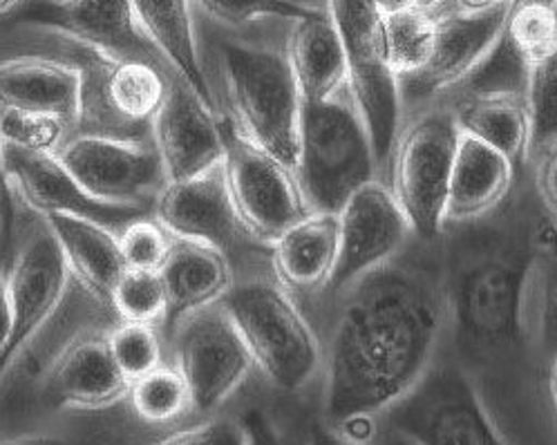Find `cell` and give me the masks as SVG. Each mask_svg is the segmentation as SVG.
<instances>
[{
    "label": "cell",
    "mask_w": 557,
    "mask_h": 445,
    "mask_svg": "<svg viewBox=\"0 0 557 445\" xmlns=\"http://www.w3.org/2000/svg\"><path fill=\"white\" fill-rule=\"evenodd\" d=\"M327 360L325 419L381 417L432 366L446 327V285L425 269H374L345 292Z\"/></svg>",
    "instance_id": "6da1fadb"
},
{
    "label": "cell",
    "mask_w": 557,
    "mask_h": 445,
    "mask_svg": "<svg viewBox=\"0 0 557 445\" xmlns=\"http://www.w3.org/2000/svg\"><path fill=\"white\" fill-rule=\"evenodd\" d=\"M533 235V233H531ZM488 237L457 260L446 285V322L470 362L504 358L531 338L529 280L533 239Z\"/></svg>",
    "instance_id": "7a4b0ae2"
},
{
    "label": "cell",
    "mask_w": 557,
    "mask_h": 445,
    "mask_svg": "<svg viewBox=\"0 0 557 445\" xmlns=\"http://www.w3.org/2000/svg\"><path fill=\"white\" fill-rule=\"evenodd\" d=\"M376 154L349 88L325 101H302L296 182L309 211L336 213L374 180Z\"/></svg>",
    "instance_id": "3957f363"
},
{
    "label": "cell",
    "mask_w": 557,
    "mask_h": 445,
    "mask_svg": "<svg viewBox=\"0 0 557 445\" xmlns=\"http://www.w3.org/2000/svg\"><path fill=\"white\" fill-rule=\"evenodd\" d=\"M243 336L253 366L285 392L302 390L321 366V345L283 287L264 280L233 285L218 302Z\"/></svg>",
    "instance_id": "277c9868"
},
{
    "label": "cell",
    "mask_w": 557,
    "mask_h": 445,
    "mask_svg": "<svg viewBox=\"0 0 557 445\" xmlns=\"http://www.w3.org/2000/svg\"><path fill=\"white\" fill-rule=\"evenodd\" d=\"M222 70L233 124L292 171L298 159L302 97L287 57L226 44Z\"/></svg>",
    "instance_id": "5b68a950"
},
{
    "label": "cell",
    "mask_w": 557,
    "mask_h": 445,
    "mask_svg": "<svg viewBox=\"0 0 557 445\" xmlns=\"http://www.w3.org/2000/svg\"><path fill=\"white\" fill-rule=\"evenodd\" d=\"M385 428L414 445H510L491 421L461 362H434L417 385L387 408Z\"/></svg>",
    "instance_id": "8992f818"
},
{
    "label": "cell",
    "mask_w": 557,
    "mask_h": 445,
    "mask_svg": "<svg viewBox=\"0 0 557 445\" xmlns=\"http://www.w3.org/2000/svg\"><path fill=\"white\" fill-rule=\"evenodd\" d=\"M461 131L450 110H430L399 133L392 148V184L396 205L406 213L412 235L423 242L446 226V199Z\"/></svg>",
    "instance_id": "52a82bcc"
},
{
    "label": "cell",
    "mask_w": 557,
    "mask_h": 445,
    "mask_svg": "<svg viewBox=\"0 0 557 445\" xmlns=\"http://www.w3.org/2000/svg\"><path fill=\"white\" fill-rule=\"evenodd\" d=\"M347 61V88L361 112L376 161H387L399 137L401 86L387 65L383 16L372 0H325Z\"/></svg>",
    "instance_id": "ba28073f"
},
{
    "label": "cell",
    "mask_w": 557,
    "mask_h": 445,
    "mask_svg": "<svg viewBox=\"0 0 557 445\" xmlns=\"http://www.w3.org/2000/svg\"><path fill=\"white\" fill-rule=\"evenodd\" d=\"M224 177L237 222L256 239L273 245L292 224L311 213L296 175L281 159L253 144L233 121L222 119Z\"/></svg>",
    "instance_id": "9c48e42d"
},
{
    "label": "cell",
    "mask_w": 557,
    "mask_h": 445,
    "mask_svg": "<svg viewBox=\"0 0 557 445\" xmlns=\"http://www.w3.org/2000/svg\"><path fill=\"white\" fill-rule=\"evenodd\" d=\"M54 154L84 190L106 205L154 207L169 184L154 144L141 139L78 133Z\"/></svg>",
    "instance_id": "30bf717a"
},
{
    "label": "cell",
    "mask_w": 557,
    "mask_h": 445,
    "mask_svg": "<svg viewBox=\"0 0 557 445\" xmlns=\"http://www.w3.org/2000/svg\"><path fill=\"white\" fill-rule=\"evenodd\" d=\"M175 368L184 376L193 410L209 415L243 385L251 354L220 305L188 316L175 332Z\"/></svg>",
    "instance_id": "8fae6325"
},
{
    "label": "cell",
    "mask_w": 557,
    "mask_h": 445,
    "mask_svg": "<svg viewBox=\"0 0 557 445\" xmlns=\"http://www.w3.org/2000/svg\"><path fill=\"white\" fill-rule=\"evenodd\" d=\"M408 235L410 222L389 186L376 180L363 184L338 211V258L327 292L345 294L358 280L392 262Z\"/></svg>",
    "instance_id": "7c38bea8"
},
{
    "label": "cell",
    "mask_w": 557,
    "mask_h": 445,
    "mask_svg": "<svg viewBox=\"0 0 557 445\" xmlns=\"http://www.w3.org/2000/svg\"><path fill=\"white\" fill-rule=\"evenodd\" d=\"M508 3L484 10H455L436 16L434 48L425 67L399 81L401 99L432 97L455 88L480 70L499 46L506 25Z\"/></svg>",
    "instance_id": "4fadbf2b"
},
{
    "label": "cell",
    "mask_w": 557,
    "mask_h": 445,
    "mask_svg": "<svg viewBox=\"0 0 557 445\" xmlns=\"http://www.w3.org/2000/svg\"><path fill=\"white\" fill-rule=\"evenodd\" d=\"M3 157L14 195L44 218L74 215L112 231L116 226L124 228L131 222L150 215L152 211L150 207L106 205V201L92 197L67 173L57 154L29 152L5 144Z\"/></svg>",
    "instance_id": "5bb4252c"
},
{
    "label": "cell",
    "mask_w": 557,
    "mask_h": 445,
    "mask_svg": "<svg viewBox=\"0 0 557 445\" xmlns=\"http://www.w3.org/2000/svg\"><path fill=\"white\" fill-rule=\"evenodd\" d=\"M67 282L70 273L50 228L34 233L14 258L8 277L12 330L10 341L0 354V381L36 332L57 311Z\"/></svg>",
    "instance_id": "9a60e30c"
},
{
    "label": "cell",
    "mask_w": 557,
    "mask_h": 445,
    "mask_svg": "<svg viewBox=\"0 0 557 445\" xmlns=\"http://www.w3.org/2000/svg\"><path fill=\"white\" fill-rule=\"evenodd\" d=\"M150 126L169 182L197 177L224 161L222 119L182 78L169 84L166 99Z\"/></svg>",
    "instance_id": "2e32d148"
},
{
    "label": "cell",
    "mask_w": 557,
    "mask_h": 445,
    "mask_svg": "<svg viewBox=\"0 0 557 445\" xmlns=\"http://www.w3.org/2000/svg\"><path fill=\"white\" fill-rule=\"evenodd\" d=\"M18 21L54 29L112 61L154 63L159 57L137 29L131 0H46L25 10Z\"/></svg>",
    "instance_id": "e0dca14e"
},
{
    "label": "cell",
    "mask_w": 557,
    "mask_h": 445,
    "mask_svg": "<svg viewBox=\"0 0 557 445\" xmlns=\"http://www.w3.org/2000/svg\"><path fill=\"white\" fill-rule=\"evenodd\" d=\"M152 211L175 239L200 242L224 254L243 228L231 205L222 164L184 182H169L159 190Z\"/></svg>",
    "instance_id": "ac0fdd59"
},
{
    "label": "cell",
    "mask_w": 557,
    "mask_h": 445,
    "mask_svg": "<svg viewBox=\"0 0 557 445\" xmlns=\"http://www.w3.org/2000/svg\"><path fill=\"white\" fill-rule=\"evenodd\" d=\"M166 289L164 336L173 338L182 322L195 311L218 305L231 285V264L224 251L200 242L173 239L171 254L159 269Z\"/></svg>",
    "instance_id": "d6986e66"
},
{
    "label": "cell",
    "mask_w": 557,
    "mask_h": 445,
    "mask_svg": "<svg viewBox=\"0 0 557 445\" xmlns=\"http://www.w3.org/2000/svg\"><path fill=\"white\" fill-rule=\"evenodd\" d=\"M515 164L491 146L461 133L446 199V226L493 213L512 186Z\"/></svg>",
    "instance_id": "ffe728a7"
},
{
    "label": "cell",
    "mask_w": 557,
    "mask_h": 445,
    "mask_svg": "<svg viewBox=\"0 0 557 445\" xmlns=\"http://www.w3.org/2000/svg\"><path fill=\"white\" fill-rule=\"evenodd\" d=\"M287 61L302 101H325L347 88V61L327 8L294 21Z\"/></svg>",
    "instance_id": "44dd1931"
},
{
    "label": "cell",
    "mask_w": 557,
    "mask_h": 445,
    "mask_svg": "<svg viewBox=\"0 0 557 445\" xmlns=\"http://www.w3.org/2000/svg\"><path fill=\"white\" fill-rule=\"evenodd\" d=\"M82 74L76 65L50 59L0 61V108L44 112L76 124Z\"/></svg>",
    "instance_id": "7402d4cb"
},
{
    "label": "cell",
    "mask_w": 557,
    "mask_h": 445,
    "mask_svg": "<svg viewBox=\"0 0 557 445\" xmlns=\"http://www.w3.org/2000/svg\"><path fill=\"white\" fill-rule=\"evenodd\" d=\"M131 390L116 368L108 338H84L70 345L52 370L48 392L67 408L97 410L112 406Z\"/></svg>",
    "instance_id": "603a6c76"
},
{
    "label": "cell",
    "mask_w": 557,
    "mask_h": 445,
    "mask_svg": "<svg viewBox=\"0 0 557 445\" xmlns=\"http://www.w3.org/2000/svg\"><path fill=\"white\" fill-rule=\"evenodd\" d=\"M48 228L54 235L70 277L78 280L86 292L110 305L126 260L119 237L110 228L74 215H50Z\"/></svg>",
    "instance_id": "cb8c5ba5"
},
{
    "label": "cell",
    "mask_w": 557,
    "mask_h": 445,
    "mask_svg": "<svg viewBox=\"0 0 557 445\" xmlns=\"http://www.w3.org/2000/svg\"><path fill=\"white\" fill-rule=\"evenodd\" d=\"M271 247L273 269L287 289H327L338 258V215L311 211Z\"/></svg>",
    "instance_id": "d4e9b609"
},
{
    "label": "cell",
    "mask_w": 557,
    "mask_h": 445,
    "mask_svg": "<svg viewBox=\"0 0 557 445\" xmlns=\"http://www.w3.org/2000/svg\"><path fill=\"white\" fill-rule=\"evenodd\" d=\"M193 0H131L137 29L184 84L213 106L211 86L197 57L193 29Z\"/></svg>",
    "instance_id": "484cf974"
},
{
    "label": "cell",
    "mask_w": 557,
    "mask_h": 445,
    "mask_svg": "<svg viewBox=\"0 0 557 445\" xmlns=\"http://www.w3.org/2000/svg\"><path fill=\"white\" fill-rule=\"evenodd\" d=\"M459 131L508 157L517 166L529 154V114L520 92H474L457 110Z\"/></svg>",
    "instance_id": "4316f807"
},
{
    "label": "cell",
    "mask_w": 557,
    "mask_h": 445,
    "mask_svg": "<svg viewBox=\"0 0 557 445\" xmlns=\"http://www.w3.org/2000/svg\"><path fill=\"white\" fill-rule=\"evenodd\" d=\"M529 325L544 349L557 354V224L533 231Z\"/></svg>",
    "instance_id": "83f0119b"
},
{
    "label": "cell",
    "mask_w": 557,
    "mask_h": 445,
    "mask_svg": "<svg viewBox=\"0 0 557 445\" xmlns=\"http://www.w3.org/2000/svg\"><path fill=\"white\" fill-rule=\"evenodd\" d=\"M436 16L428 8H412L399 14L383 16L385 59L399 81L419 74L434 48Z\"/></svg>",
    "instance_id": "f1b7e54d"
},
{
    "label": "cell",
    "mask_w": 557,
    "mask_h": 445,
    "mask_svg": "<svg viewBox=\"0 0 557 445\" xmlns=\"http://www.w3.org/2000/svg\"><path fill=\"white\" fill-rule=\"evenodd\" d=\"M128 396L135 415L146 423H171L193 408L184 376L166 366L133 381Z\"/></svg>",
    "instance_id": "f546056e"
},
{
    "label": "cell",
    "mask_w": 557,
    "mask_h": 445,
    "mask_svg": "<svg viewBox=\"0 0 557 445\" xmlns=\"http://www.w3.org/2000/svg\"><path fill=\"white\" fill-rule=\"evenodd\" d=\"M110 307L124 322H144L154 325L166 316V289L159 271L126 269L119 277L110 298Z\"/></svg>",
    "instance_id": "4dcf8cb0"
},
{
    "label": "cell",
    "mask_w": 557,
    "mask_h": 445,
    "mask_svg": "<svg viewBox=\"0 0 557 445\" xmlns=\"http://www.w3.org/2000/svg\"><path fill=\"white\" fill-rule=\"evenodd\" d=\"M524 103L529 114V154L557 144V59L529 70Z\"/></svg>",
    "instance_id": "1f68e13d"
},
{
    "label": "cell",
    "mask_w": 557,
    "mask_h": 445,
    "mask_svg": "<svg viewBox=\"0 0 557 445\" xmlns=\"http://www.w3.org/2000/svg\"><path fill=\"white\" fill-rule=\"evenodd\" d=\"M65 128V121L52 114L0 108V137L21 150L54 154L63 146Z\"/></svg>",
    "instance_id": "d6a6232c"
},
{
    "label": "cell",
    "mask_w": 557,
    "mask_h": 445,
    "mask_svg": "<svg viewBox=\"0 0 557 445\" xmlns=\"http://www.w3.org/2000/svg\"><path fill=\"white\" fill-rule=\"evenodd\" d=\"M108 345L116 368L128 379V383L150 374L162 366V345L152 325L144 322H122L110 336Z\"/></svg>",
    "instance_id": "836d02e7"
},
{
    "label": "cell",
    "mask_w": 557,
    "mask_h": 445,
    "mask_svg": "<svg viewBox=\"0 0 557 445\" xmlns=\"http://www.w3.org/2000/svg\"><path fill=\"white\" fill-rule=\"evenodd\" d=\"M173 239L175 237L162 224L146 215L124 226V233L119 235V245H122L128 269L159 271L171 254Z\"/></svg>",
    "instance_id": "e575fe53"
},
{
    "label": "cell",
    "mask_w": 557,
    "mask_h": 445,
    "mask_svg": "<svg viewBox=\"0 0 557 445\" xmlns=\"http://www.w3.org/2000/svg\"><path fill=\"white\" fill-rule=\"evenodd\" d=\"M193 3L213 21L228 27H243L260 18L296 21L311 10H318L289 3V0H193Z\"/></svg>",
    "instance_id": "d590c367"
},
{
    "label": "cell",
    "mask_w": 557,
    "mask_h": 445,
    "mask_svg": "<svg viewBox=\"0 0 557 445\" xmlns=\"http://www.w3.org/2000/svg\"><path fill=\"white\" fill-rule=\"evenodd\" d=\"M157 445H247L243 421L213 419L184 428Z\"/></svg>",
    "instance_id": "8d00e7d4"
},
{
    "label": "cell",
    "mask_w": 557,
    "mask_h": 445,
    "mask_svg": "<svg viewBox=\"0 0 557 445\" xmlns=\"http://www.w3.org/2000/svg\"><path fill=\"white\" fill-rule=\"evenodd\" d=\"M537 166V193L546 211L557 222V144L540 152Z\"/></svg>",
    "instance_id": "74e56055"
},
{
    "label": "cell",
    "mask_w": 557,
    "mask_h": 445,
    "mask_svg": "<svg viewBox=\"0 0 557 445\" xmlns=\"http://www.w3.org/2000/svg\"><path fill=\"white\" fill-rule=\"evenodd\" d=\"M5 141L0 137V199H3V218H0V242L3 247L10 249L12 247V233H14V222H16V207H14V190L10 186L8 173H5Z\"/></svg>",
    "instance_id": "f35d334b"
},
{
    "label": "cell",
    "mask_w": 557,
    "mask_h": 445,
    "mask_svg": "<svg viewBox=\"0 0 557 445\" xmlns=\"http://www.w3.org/2000/svg\"><path fill=\"white\" fill-rule=\"evenodd\" d=\"M309 445H356V443H349L345 438H341L334 430L330 428H313L311 432V438H309ZM366 445H414L410 438L401 436L399 432H394L389 428H385V432L379 430L376 438L366 443Z\"/></svg>",
    "instance_id": "ab89813d"
},
{
    "label": "cell",
    "mask_w": 557,
    "mask_h": 445,
    "mask_svg": "<svg viewBox=\"0 0 557 445\" xmlns=\"http://www.w3.org/2000/svg\"><path fill=\"white\" fill-rule=\"evenodd\" d=\"M240 421L247 432V445H283L281 436H277L271 421L262 412L251 410Z\"/></svg>",
    "instance_id": "60d3db41"
},
{
    "label": "cell",
    "mask_w": 557,
    "mask_h": 445,
    "mask_svg": "<svg viewBox=\"0 0 557 445\" xmlns=\"http://www.w3.org/2000/svg\"><path fill=\"white\" fill-rule=\"evenodd\" d=\"M12 330V311H10V294L8 280L0 277V354H3Z\"/></svg>",
    "instance_id": "b9f144b4"
},
{
    "label": "cell",
    "mask_w": 557,
    "mask_h": 445,
    "mask_svg": "<svg viewBox=\"0 0 557 445\" xmlns=\"http://www.w3.org/2000/svg\"><path fill=\"white\" fill-rule=\"evenodd\" d=\"M372 5L381 16H392V14L417 8L419 0H372Z\"/></svg>",
    "instance_id": "7bdbcfd3"
},
{
    "label": "cell",
    "mask_w": 557,
    "mask_h": 445,
    "mask_svg": "<svg viewBox=\"0 0 557 445\" xmlns=\"http://www.w3.org/2000/svg\"><path fill=\"white\" fill-rule=\"evenodd\" d=\"M0 445H67V443L54 436H29V438H18V441L0 443Z\"/></svg>",
    "instance_id": "ee69618b"
},
{
    "label": "cell",
    "mask_w": 557,
    "mask_h": 445,
    "mask_svg": "<svg viewBox=\"0 0 557 445\" xmlns=\"http://www.w3.org/2000/svg\"><path fill=\"white\" fill-rule=\"evenodd\" d=\"M459 8L463 10H484V8H493V5H502L508 3V0H457Z\"/></svg>",
    "instance_id": "f6af8a7d"
},
{
    "label": "cell",
    "mask_w": 557,
    "mask_h": 445,
    "mask_svg": "<svg viewBox=\"0 0 557 445\" xmlns=\"http://www.w3.org/2000/svg\"><path fill=\"white\" fill-rule=\"evenodd\" d=\"M550 396L557 410V354H553V366H550Z\"/></svg>",
    "instance_id": "bcb514c9"
},
{
    "label": "cell",
    "mask_w": 557,
    "mask_h": 445,
    "mask_svg": "<svg viewBox=\"0 0 557 445\" xmlns=\"http://www.w3.org/2000/svg\"><path fill=\"white\" fill-rule=\"evenodd\" d=\"M289 3H296L302 8H325V0H289Z\"/></svg>",
    "instance_id": "7dc6e473"
},
{
    "label": "cell",
    "mask_w": 557,
    "mask_h": 445,
    "mask_svg": "<svg viewBox=\"0 0 557 445\" xmlns=\"http://www.w3.org/2000/svg\"><path fill=\"white\" fill-rule=\"evenodd\" d=\"M18 3H21V0H0V14L12 12Z\"/></svg>",
    "instance_id": "c3c4849f"
},
{
    "label": "cell",
    "mask_w": 557,
    "mask_h": 445,
    "mask_svg": "<svg viewBox=\"0 0 557 445\" xmlns=\"http://www.w3.org/2000/svg\"><path fill=\"white\" fill-rule=\"evenodd\" d=\"M442 0H419L421 8H432V5H440Z\"/></svg>",
    "instance_id": "681fc988"
},
{
    "label": "cell",
    "mask_w": 557,
    "mask_h": 445,
    "mask_svg": "<svg viewBox=\"0 0 557 445\" xmlns=\"http://www.w3.org/2000/svg\"><path fill=\"white\" fill-rule=\"evenodd\" d=\"M0 218H3V199H0Z\"/></svg>",
    "instance_id": "f907efd6"
}]
</instances>
